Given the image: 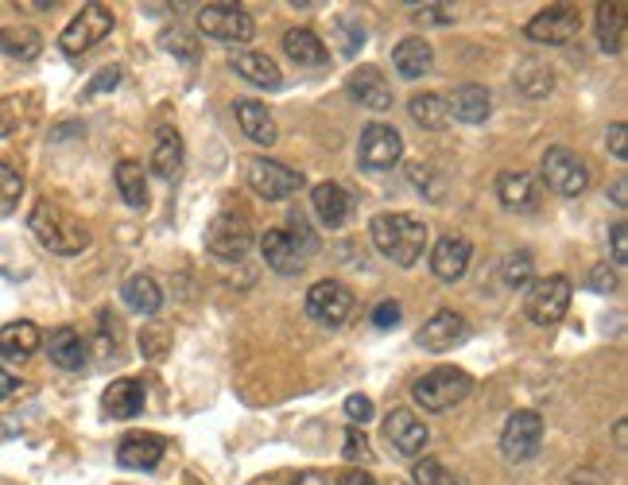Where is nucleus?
Instances as JSON below:
<instances>
[{
	"mask_svg": "<svg viewBox=\"0 0 628 485\" xmlns=\"http://www.w3.org/2000/svg\"><path fill=\"white\" fill-rule=\"evenodd\" d=\"M369 234H373L376 249L400 268L419 265V257L426 253V226H423V218H415V214H404V210L376 214Z\"/></svg>",
	"mask_w": 628,
	"mask_h": 485,
	"instance_id": "nucleus-1",
	"label": "nucleus"
},
{
	"mask_svg": "<svg viewBox=\"0 0 628 485\" xmlns=\"http://www.w3.org/2000/svg\"><path fill=\"white\" fill-rule=\"evenodd\" d=\"M28 226H31V234H36V241L43 245L47 253H55V257H78L82 249H90V229H86L75 214L55 202H39L36 210H31Z\"/></svg>",
	"mask_w": 628,
	"mask_h": 485,
	"instance_id": "nucleus-2",
	"label": "nucleus"
},
{
	"mask_svg": "<svg viewBox=\"0 0 628 485\" xmlns=\"http://www.w3.org/2000/svg\"><path fill=\"white\" fill-rule=\"evenodd\" d=\"M318 249L314 234L307 229V221L295 218L292 229H268L261 237V253L268 260V268H276L279 276H300L307 268V257Z\"/></svg>",
	"mask_w": 628,
	"mask_h": 485,
	"instance_id": "nucleus-3",
	"label": "nucleus"
},
{
	"mask_svg": "<svg viewBox=\"0 0 628 485\" xmlns=\"http://www.w3.org/2000/svg\"><path fill=\"white\" fill-rule=\"evenodd\" d=\"M473 388V377L454 365H439V369L423 373L412 385L415 404H423V412H450L454 404H462Z\"/></svg>",
	"mask_w": 628,
	"mask_h": 485,
	"instance_id": "nucleus-4",
	"label": "nucleus"
},
{
	"mask_svg": "<svg viewBox=\"0 0 628 485\" xmlns=\"http://www.w3.org/2000/svg\"><path fill=\"white\" fill-rule=\"evenodd\" d=\"M109 31H112V8H105V4H82V12H78L75 20L62 28L59 47H62V55L78 59V55L94 51L101 39H109Z\"/></svg>",
	"mask_w": 628,
	"mask_h": 485,
	"instance_id": "nucleus-5",
	"label": "nucleus"
},
{
	"mask_svg": "<svg viewBox=\"0 0 628 485\" xmlns=\"http://www.w3.org/2000/svg\"><path fill=\"white\" fill-rule=\"evenodd\" d=\"M400 156H404V137H400L392 125L384 121H373L361 129V140H357V167L361 171H392V167L400 164Z\"/></svg>",
	"mask_w": 628,
	"mask_h": 485,
	"instance_id": "nucleus-6",
	"label": "nucleus"
},
{
	"mask_svg": "<svg viewBox=\"0 0 628 485\" xmlns=\"http://www.w3.org/2000/svg\"><path fill=\"white\" fill-rule=\"evenodd\" d=\"M543 182L555 190V195L578 198V195L590 190V167H586V160L578 152L555 145L543 152Z\"/></svg>",
	"mask_w": 628,
	"mask_h": 485,
	"instance_id": "nucleus-7",
	"label": "nucleus"
},
{
	"mask_svg": "<svg viewBox=\"0 0 628 485\" xmlns=\"http://www.w3.org/2000/svg\"><path fill=\"white\" fill-rule=\"evenodd\" d=\"M570 307V280L567 276H543V280L528 284L523 296V315L536 326H555Z\"/></svg>",
	"mask_w": 628,
	"mask_h": 485,
	"instance_id": "nucleus-8",
	"label": "nucleus"
},
{
	"mask_svg": "<svg viewBox=\"0 0 628 485\" xmlns=\"http://www.w3.org/2000/svg\"><path fill=\"white\" fill-rule=\"evenodd\" d=\"M539 447H543V416L531 408L512 412L501 427V455L509 463H528L539 455Z\"/></svg>",
	"mask_w": 628,
	"mask_h": 485,
	"instance_id": "nucleus-9",
	"label": "nucleus"
},
{
	"mask_svg": "<svg viewBox=\"0 0 628 485\" xmlns=\"http://www.w3.org/2000/svg\"><path fill=\"white\" fill-rule=\"evenodd\" d=\"M198 31L209 39H217V43H248L256 31L253 16L245 12L241 4H206L203 12H198Z\"/></svg>",
	"mask_w": 628,
	"mask_h": 485,
	"instance_id": "nucleus-10",
	"label": "nucleus"
},
{
	"mask_svg": "<svg viewBox=\"0 0 628 485\" xmlns=\"http://www.w3.org/2000/svg\"><path fill=\"white\" fill-rule=\"evenodd\" d=\"M206 249L214 253L217 260H245L248 249H253V229L241 214L225 210L209 221L206 229Z\"/></svg>",
	"mask_w": 628,
	"mask_h": 485,
	"instance_id": "nucleus-11",
	"label": "nucleus"
},
{
	"mask_svg": "<svg viewBox=\"0 0 628 485\" xmlns=\"http://www.w3.org/2000/svg\"><path fill=\"white\" fill-rule=\"evenodd\" d=\"M307 315L318 326H330V330H342L345 323H350L353 315V291L345 288V284L337 280H318L314 288L307 291Z\"/></svg>",
	"mask_w": 628,
	"mask_h": 485,
	"instance_id": "nucleus-12",
	"label": "nucleus"
},
{
	"mask_svg": "<svg viewBox=\"0 0 628 485\" xmlns=\"http://www.w3.org/2000/svg\"><path fill=\"white\" fill-rule=\"evenodd\" d=\"M245 175H248V187H253L261 198H268V202H284V198H292L295 190H303V175L295 171V167L264 160V156L248 160Z\"/></svg>",
	"mask_w": 628,
	"mask_h": 485,
	"instance_id": "nucleus-13",
	"label": "nucleus"
},
{
	"mask_svg": "<svg viewBox=\"0 0 628 485\" xmlns=\"http://www.w3.org/2000/svg\"><path fill=\"white\" fill-rule=\"evenodd\" d=\"M578 8L575 4H551L543 8L539 16H531L528 23H523V36L531 39V43H547V47H562L575 39L578 31Z\"/></svg>",
	"mask_w": 628,
	"mask_h": 485,
	"instance_id": "nucleus-14",
	"label": "nucleus"
},
{
	"mask_svg": "<svg viewBox=\"0 0 628 485\" xmlns=\"http://www.w3.org/2000/svg\"><path fill=\"white\" fill-rule=\"evenodd\" d=\"M384 439L392 443L396 455L419 458L426 451V443H431V432H426V424L412 408H392L389 419H384Z\"/></svg>",
	"mask_w": 628,
	"mask_h": 485,
	"instance_id": "nucleus-15",
	"label": "nucleus"
},
{
	"mask_svg": "<svg viewBox=\"0 0 628 485\" xmlns=\"http://www.w3.org/2000/svg\"><path fill=\"white\" fill-rule=\"evenodd\" d=\"M465 338H470V326H465V319L458 311H434L415 334V342L426 354H447V349L462 346Z\"/></svg>",
	"mask_w": 628,
	"mask_h": 485,
	"instance_id": "nucleus-16",
	"label": "nucleus"
},
{
	"mask_svg": "<svg viewBox=\"0 0 628 485\" xmlns=\"http://www.w3.org/2000/svg\"><path fill=\"white\" fill-rule=\"evenodd\" d=\"M497 198L512 214H536L539 202H543V187L528 171H501L497 175Z\"/></svg>",
	"mask_w": 628,
	"mask_h": 485,
	"instance_id": "nucleus-17",
	"label": "nucleus"
},
{
	"mask_svg": "<svg viewBox=\"0 0 628 485\" xmlns=\"http://www.w3.org/2000/svg\"><path fill=\"white\" fill-rule=\"evenodd\" d=\"M311 206L314 214H318V221L326 229H342L345 221L353 218V195L342 187V182H318V187L311 190Z\"/></svg>",
	"mask_w": 628,
	"mask_h": 485,
	"instance_id": "nucleus-18",
	"label": "nucleus"
},
{
	"mask_svg": "<svg viewBox=\"0 0 628 485\" xmlns=\"http://www.w3.org/2000/svg\"><path fill=\"white\" fill-rule=\"evenodd\" d=\"M470 257H473V245L465 241V237L450 234L431 249V273L439 276L442 284H454V280H462V276H465Z\"/></svg>",
	"mask_w": 628,
	"mask_h": 485,
	"instance_id": "nucleus-19",
	"label": "nucleus"
},
{
	"mask_svg": "<svg viewBox=\"0 0 628 485\" xmlns=\"http://www.w3.org/2000/svg\"><path fill=\"white\" fill-rule=\"evenodd\" d=\"M447 113L462 125H485L489 113H493V93L478 82H465L447 98Z\"/></svg>",
	"mask_w": 628,
	"mask_h": 485,
	"instance_id": "nucleus-20",
	"label": "nucleus"
},
{
	"mask_svg": "<svg viewBox=\"0 0 628 485\" xmlns=\"http://www.w3.org/2000/svg\"><path fill=\"white\" fill-rule=\"evenodd\" d=\"M117 463L125 466V471H156V466L164 463V439H159V435H144V432L125 435V439L117 443Z\"/></svg>",
	"mask_w": 628,
	"mask_h": 485,
	"instance_id": "nucleus-21",
	"label": "nucleus"
},
{
	"mask_svg": "<svg viewBox=\"0 0 628 485\" xmlns=\"http://www.w3.org/2000/svg\"><path fill=\"white\" fill-rule=\"evenodd\" d=\"M144 400H148V393H144V380L120 377V380H112V385L105 388L101 412L109 419H133V416H140V412H144Z\"/></svg>",
	"mask_w": 628,
	"mask_h": 485,
	"instance_id": "nucleus-22",
	"label": "nucleus"
},
{
	"mask_svg": "<svg viewBox=\"0 0 628 485\" xmlns=\"http://www.w3.org/2000/svg\"><path fill=\"white\" fill-rule=\"evenodd\" d=\"M350 98L373 113H384V109H392V86L376 67H361L350 75Z\"/></svg>",
	"mask_w": 628,
	"mask_h": 485,
	"instance_id": "nucleus-23",
	"label": "nucleus"
},
{
	"mask_svg": "<svg viewBox=\"0 0 628 485\" xmlns=\"http://www.w3.org/2000/svg\"><path fill=\"white\" fill-rule=\"evenodd\" d=\"M233 113H237V125L241 132H245L253 145H276V121H272L268 106H261V101L253 98H237L233 101Z\"/></svg>",
	"mask_w": 628,
	"mask_h": 485,
	"instance_id": "nucleus-24",
	"label": "nucleus"
},
{
	"mask_svg": "<svg viewBox=\"0 0 628 485\" xmlns=\"http://www.w3.org/2000/svg\"><path fill=\"white\" fill-rule=\"evenodd\" d=\"M392 67H396V75L404 78V82H415V78L431 75V67H434V47L426 43L423 36L404 39V43H396V51H392Z\"/></svg>",
	"mask_w": 628,
	"mask_h": 485,
	"instance_id": "nucleus-25",
	"label": "nucleus"
},
{
	"mask_svg": "<svg viewBox=\"0 0 628 485\" xmlns=\"http://www.w3.org/2000/svg\"><path fill=\"white\" fill-rule=\"evenodd\" d=\"M47 357H51L59 369H82L86 365V342H82V334L75 330V326H59V330H51L47 334Z\"/></svg>",
	"mask_w": 628,
	"mask_h": 485,
	"instance_id": "nucleus-26",
	"label": "nucleus"
},
{
	"mask_svg": "<svg viewBox=\"0 0 628 485\" xmlns=\"http://www.w3.org/2000/svg\"><path fill=\"white\" fill-rule=\"evenodd\" d=\"M120 299H125L128 311L144 315V319H151V315L164 307V291H159V284L151 280L148 273H136L125 280V288H120Z\"/></svg>",
	"mask_w": 628,
	"mask_h": 485,
	"instance_id": "nucleus-27",
	"label": "nucleus"
},
{
	"mask_svg": "<svg viewBox=\"0 0 628 485\" xmlns=\"http://www.w3.org/2000/svg\"><path fill=\"white\" fill-rule=\"evenodd\" d=\"M229 70H237V75L245 78V82L261 86V90H276V86L284 82L279 67L268 59V55H261V51H241V55H233V59H229Z\"/></svg>",
	"mask_w": 628,
	"mask_h": 485,
	"instance_id": "nucleus-28",
	"label": "nucleus"
},
{
	"mask_svg": "<svg viewBox=\"0 0 628 485\" xmlns=\"http://www.w3.org/2000/svg\"><path fill=\"white\" fill-rule=\"evenodd\" d=\"M284 51H287V59L292 62H300V67H311V70H318V67H326L330 62V51H326V43H322L318 36H314L311 28H292L284 36Z\"/></svg>",
	"mask_w": 628,
	"mask_h": 485,
	"instance_id": "nucleus-29",
	"label": "nucleus"
},
{
	"mask_svg": "<svg viewBox=\"0 0 628 485\" xmlns=\"http://www.w3.org/2000/svg\"><path fill=\"white\" fill-rule=\"evenodd\" d=\"M39 342H43V334H39L36 323H28V319L8 323L4 330H0V357H8V362H28L39 349Z\"/></svg>",
	"mask_w": 628,
	"mask_h": 485,
	"instance_id": "nucleus-30",
	"label": "nucleus"
},
{
	"mask_svg": "<svg viewBox=\"0 0 628 485\" xmlns=\"http://www.w3.org/2000/svg\"><path fill=\"white\" fill-rule=\"evenodd\" d=\"M151 171L164 182H175L183 175V137L175 129H159L156 152H151Z\"/></svg>",
	"mask_w": 628,
	"mask_h": 485,
	"instance_id": "nucleus-31",
	"label": "nucleus"
},
{
	"mask_svg": "<svg viewBox=\"0 0 628 485\" xmlns=\"http://www.w3.org/2000/svg\"><path fill=\"white\" fill-rule=\"evenodd\" d=\"M598 43L606 55H621L625 51V4H598Z\"/></svg>",
	"mask_w": 628,
	"mask_h": 485,
	"instance_id": "nucleus-32",
	"label": "nucleus"
},
{
	"mask_svg": "<svg viewBox=\"0 0 628 485\" xmlns=\"http://www.w3.org/2000/svg\"><path fill=\"white\" fill-rule=\"evenodd\" d=\"M112 179H117L120 198H125L133 210H144V206H148V175H144V164L120 160L117 171H112Z\"/></svg>",
	"mask_w": 628,
	"mask_h": 485,
	"instance_id": "nucleus-33",
	"label": "nucleus"
},
{
	"mask_svg": "<svg viewBox=\"0 0 628 485\" xmlns=\"http://www.w3.org/2000/svg\"><path fill=\"white\" fill-rule=\"evenodd\" d=\"M517 90L523 93V98H547V93L555 90V75L547 62L539 59H520V70H517Z\"/></svg>",
	"mask_w": 628,
	"mask_h": 485,
	"instance_id": "nucleus-34",
	"label": "nucleus"
},
{
	"mask_svg": "<svg viewBox=\"0 0 628 485\" xmlns=\"http://www.w3.org/2000/svg\"><path fill=\"white\" fill-rule=\"evenodd\" d=\"M39 51H43V39H39V31H31V28H0V55H8V59H20V62H31Z\"/></svg>",
	"mask_w": 628,
	"mask_h": 485,
	"instance_id": "nucleus-35",
	"label": "nucleus"
},
{
	"mask_svg": "<svg viewBox=\"0 0 628 485\" xmlns=\"http://www.w3.org/2000/svg\"><path fill=\"white\" fill-rule=\"evenodd\" d=\"M408 113L423 129H442V121H447V98H439V93H415L408 101Z\"/></svg>",
	"mask_w": 628,
	"mask_h": 485,
	"instance_id": "nucleus-36",
	"label": "nucleus"
},
{
	"mask_svg": "<svg viewBox=\"0 0 628 485\" xmlns=\"http://www.w3.org/2000/svg\"><path fill=\"white\" fill-rule=\"evenodd\" d=\"M23 195V175L12 160H0V214H12Z\"/></svg>",
	"mask_w": 628,
	"mask_h": 485,
	"instance_id": "nucleus-37",
	"label": "nucleus"
},
{
	"mask_svg": "<svg viewBox=\"0 0 628 485\" xmlns=\"http://www.w3.org/2000/svg\"><path fill=\"white\" fill-rule=\"evenodd\" d=\"M412 482L415 485H465L462 474H454L447 463H439V458H423V463H415Z\"/></svg>",
	"mask_w": 628,
	"mask_h": 485,
	"instance_id": "nucleus-38",
	"label": "nucleus"
},
{
	"mask_svg": "<svg viewBox=\"0 0 628 485\" xmlns=\"http://www.w3.org/2000/svg\"><path fill=\"white\" fill-rule=\"evenodd\" d=\"M531 273H536V265H531L528 249L509 253V257H504V265H501V276H504V284H509V288H528V284L536 280Z\"/></svg>",
	"mask_w": 628,
	"mask_h": 485,
	"instance_id": "nucleus-39",
	"label": "nucleus"
},
{
	"mask_svg": "<svg viewBox=\"0 0 628 485\" xmlns=\"http://www.w3.org/2000/svg\"><path fill=\"white\" fill-rule=\"evenodd\" d=\"M334 28H337V36H342V43H337V51H342V55H357L361 47H365V23H361V20L342 16Z\"/></svg>",
	"mask_w": 628,
	"mask_h": 485,
	"instance_id": "nucleus-40",
	"label": "nucleus"
},
{
	"mask_svg": "<svg viewBox=\"0 0 628 485\" xmlns=\"http://www.w3.org/2000/svg\"><path fill=\"white\" fill-rule=\"evenodd\" d=\"M408 179H412L415 187L423 190V198H426V202H442V190H447V187H442V179H439V175H434L426 164H412V171H408Z\"/></svg>",
	"mask_w": 628,
	"mask_h": 485,
	"instance_id": "nucleus-41",
	"label": "nucleus"
},
{
	"mask_svg": "<svg viewBox=\"0 0 628 485\" xmlns=\"http://www.w3.org/2000/svg\"><path fill=\"white\" fill-rule=\"evenodd\" d=\"M342 455H345V463H373V447H369V439L365 435L357 432V427H350V432H345V447H342Z\"/></svg>",
	"mask_w": 628,
	"mask_h": 485,
	"instance_id": "nucleus-42",
	"label": "nucleus"
},
{
	"mask_svg": "<svg viewBox=\"0 0 628 485\" xmlns=\"http://www.w3.org/2000/svg\"><path fill=\"white\" fill-rule=\"evenodd\" d=\"M345 416H350L353 427H357V424H369V419H373V400H369V396H361V393L345 396Z\"/></svg>",
	"mask_w": 628,
	"mask_h": 485,
	"instance_id": "nucleus-43",
	"label": "nucleus"
},
{
	"mask_svg": "<svg viewBox=\"0 0 628 485\" xmlns=\"http://www.w3.org/2000/svg\"><path fill=\"white\" fill-rule=\"evenodd\" d=\"M400 315H404V307H400L396 299H381V304L373 307V323L381 326V330H392V326H400Z\"/></svg>",
	"mask_w": 628,
	"mask_h": 485,
	"instance_id": "nucleus-44",
	"label": "nucleus"
},
{
	"mask_svg": "<svg viewBox=\"0 0 628 485\" xmlns=\"http://www.w3.org/2000/svg\"><path fill=\"white\" fill-rule=\"evenodd\" d=\"M609 245H614V265H628V226L625 221H614L609 229Z\"/></svg>",
	"mask_w": 628,
	"mask_h": 485,
	"instance_id": "nucleus-45",
	"label": "nucleus"
},
{
	"mask_svg": "<svg viewBox=\"0 0 628 485\" xmlns=\"http://www.w3.org/2000/svg\"><path fill=\"white\" fill-rule=\"evenodd\" d=\"M167 51H171V55H183L187 62L198 59V47H195V39H190L187 31H171V36H167Z\"/></svg>",
	"mask_w": 628,
	"mask_h": 485,
	"instance_id": "nucleus-46",
	"label": "nucleus"
},
{
	"mask_svg": "<svg viewBox=\"0 0 628 485\" xmlns=\"http://www.w3.org/2000/svg\"><path fill=\"white\" fill-rule=\"evenodd\" d=\"M606 145H609V152L617 156V160H628V129L621 121L617 125H609V132H606Z\"/></svg>",
	"mask_w": 628,
	"mask_h": 485,
	"instance_id": "nucleus-47",
	"label": "nucleus"
},
{
	"mask_svg": "<svg viewBox=\"0 0 628 485\" xmlns=\"http://www.w3.org/2000/svg\"><path fill=\"white\" fill-rule=\"evenodd\" d=\"M16 125H20V117H16V101H0V140L12 137Z\"/></svg>",
	"mask_w": 628,
	"mask_h": 485,
	"instance_id": "nucleus-48",
	"label": "nucleus"
},
{
	"mask_svg": "<svg viewBox=\"0 0 628 485\" xmlns=\"http://www.w3.org/2000/svg\"><path fill=\"white\" fill-rule=\"evenodd\" d=\"M590 288H593V291H614V288H617V276L609 273V265H598V268H593V273H590Z\"/></svg>",
	"mask_w": 628,
	"mask_h": 485,
	"instance_id": "nucleus-49",
	"label": "nucleus"
},
{
	"mask_svg": "<svg viewBox=\"0 0 628 485\" xmlns=\"http://www.w3.org/2000/svg\"><path fill=\"white\" fill-rule=\"evenodd\" d=\"M117 82H120V70H105V75H98L90 86H86V98H98L101 90H112Z\"/></svg>",
	"mask_w": 628,
	"mask_h": 485,
	"instance_id": "nucleus-50",
	"label": "nucleus"
},
{
	"mask_svg": "<svg viewBox=\"0 0 628 485\" xmlns=\"http://www.w3.org/2000/svg\"><path fill=\"white\" fill-rule=\"evenodd\" d=\"M295 485H334V482L322 471H303V474H295Z\"/></svg>",
	"mask_w": 628,
	"mask_h": 485,
	"instance_id": "nucleus-51",
	"label": "nucleus"
},
{
	"mask_svg": "<svg viewBox=\"0 0 628 485\" xmlns=\"http://www.w3.org/2000/svg\"><path fill=\"white\" fill-rule=\"evenodd\" d=\"M16 388H20V380H16L8 369H0V400H8V396H12Z\"/></svg>",
	"mask_w": 628,
	"mask_h": 485,
	"instance_id": "nucleus-52",
	"label": "nucleus"
},
{
	"mask_svg": "<svg viewBox=\"0 0 628 485\" xmlns=\"http://www.w3.org/2000/svg\"><path fill=\"white\" fill-rule=\"evenodd\" d=\"M423 16H426V20H439V23H447L454 12H450V4H426V8H423Z\"/></svg>",
	"mask_w": 628,
	"mask_h": 485,
	"instance_id": "nucleus-53",
	"label": "nucleus"
},
{
	"mask_svg": "<svg viewBox=\"0 0 628 485\" xmlns=\"http://www.w3.org/2000/svg\"><path fill=\"white\" fill-rule=\"evenodd\" d=\"M342 485H376V482H373V474H365L361 466H353V471L342 478Z\"/></svg>",
	"mask_w": 628,
	"mask_h": 485,
	"instance_id": "nucleus-54",
	"label": "nucleus"
},
{
	"mask_svg": "<svg viewBox=\"0 0 628 485\" xmlns=\"http://www.w3.org/2000/svg\"><path fill=\"white\" fill-rule=\"evenodd\" d=\"M570 485H606L601 482L598 471H575V478H570Z\"/></svg>",
	"mask_w": 628,
	"mask_h": 485,
	"instance_id": "nucleus-55",
	"label": "nucleus"
},
{
	"mask_svg": "<svg viewBox=\"0 0 628 485\" xmlns=\"http://www.w3.org/2000/svg\"><path fill=\"white\" fill-rule=\"evenodd\" d=\"M625 190H628V182H625V175H621V179L614 182V195H609V198H614L617 210H625V206H628V195H625Z\"/></svg>",
	"mask_w": 628,
	"mask_h": 485,
	"instance_id": "nucleus-56",
	"label": "nucleus"
},
{
	"mask_svg": "<svg viewBox=\"0 0 628 485\" xmlns=\"http://www.w3.org/2000/svg\"><path fill=\"white\" fill-rule=\"evenodd\" d=\"M140 346H167V334H159V338H148V334H140ZM151 357H156V349H148Z\"/></svg>",
	"mask_w": 628,
	"mask_h": 485,
	"instance_id": "nucleus-57",
	"label": "nucleus"
},
{
	"mask_svg": "<svg viewBox=\"0 0 628 485\" xmlns=\"http://www.w3.org/2000/svg\"><path fill=\"white\" fill-rule=\"evenodd\" d=\"M614 435H617V451H625V419L614 427Z\"/></svg>",
	"mask_w": 628,
	"mask_h": 485,
	"instance_id": "nucleus-58",
	"label": "nucleus"
}]
</instances>
